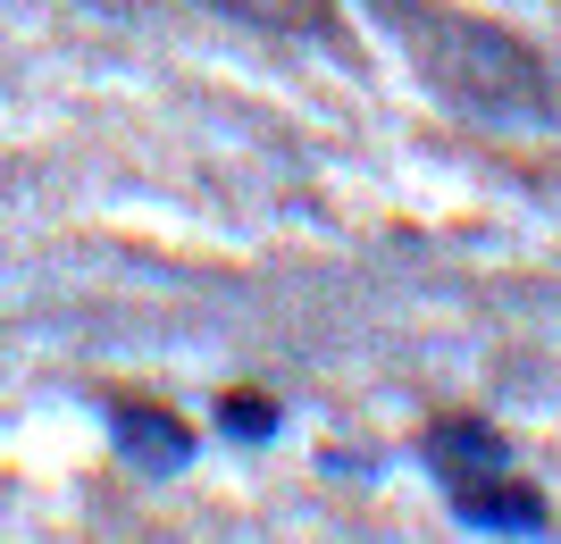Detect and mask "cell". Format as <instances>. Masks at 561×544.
I'll list each match as a JSON object with an SVG mask.
<instances>
[{"label":"cell","mask_w":561,"mask_h":544,"mask_svg":"<svg viewBox=\"0 0 561 544\" xmlns=\"http://www.w3.org/2000/svg\"><path fill=\"white\" fill-rule=\"evenodd\" d=\"M234 18L252 25H277V34H310V25H328V0H218Z\"/></svg>","instance_id":"6"},{"label":"cell","mask_w":561,"mask_h":544,"mask_svg":"<svg viewBox=\"0 0 561 544\" xmlns=\"http://www.w3.org/2000/svg\"><path fill=\"white\" fill-rule=\"evenodd\" d=\"M101 410H110V436H117V452H126L135 470L176 477V470L193 461V427L176 419L168 403H142V394H101Z\"/></svg>","instance_id":"3"},{"label":"cell","mask_w":561,"mask_h":544,"mask_svg":"<svg viewBox=\"0 0 561 544\" xmlns=\"http://www.w3.org/2000/svg\"><path fill=\"white\" fill-rule=\"evenodd\" d=\"M277 427H285L277 394H260V385H227V394H218V436H234V444H268Z\"/></svg>","instance_id":"5"},{"label":"cell","mask_w":561,"mask_h":544,"mask_svg":"<svg viewBox=\"0 0 561 544\" xmlns=\"http://www.w3.org/2000/svg\"><path fill=\"white\" fill-rule=\"evenodd\" d=\"M360 9L402 43L411 76L445 109L486 118V126H537L545 118V59L519 34H503L486 18H461V9H436V0H360Z\"/></svg>","instance_id":"1"},{"label":"cell","mask_w":561,"mask_h":544,"mask_svg":"<svg viewBox=\"0 0 561 544\" xmlns=\"http://www.w3.org/2000/svg\"><path fill=\"white\" fill-rule=\"evenodd\" d=\"M453 511H461L469 528H486V536H545V495L537 486H519L512 470L503 477H478V486H453Z\"/></svg>","instance_id":"4"},{"label":"cell","mask_w":561,"mask_h":544,"mask_svg":"<svg viewBox=\"0 0 561 544\" xmlns=\"http://www.w3.org/2000/svg\"><path fill=\"white\" fill-rule=\"evenodd\" d=\"M420 461L436 470V486L453 495V486L503 477V470H512V444H503V427H494V419H469V410H453V419H427Z\"/></svg>","instance_id":"2"}]
</instances>
